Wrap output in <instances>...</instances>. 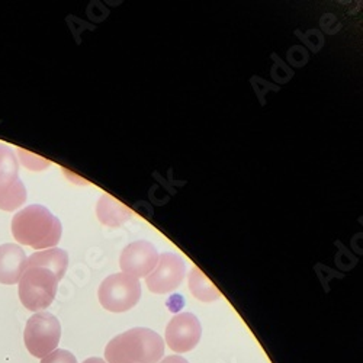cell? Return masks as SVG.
<instances>
[{"label": "cell", "mask_w": 363, "mask_h": 363, "mask_svg": "<svg viewBox=\"0 0 363 363\" xmlns=\"http://www.w3.org/2000/svg\"><path fill=\"white\" fill-rule=\"evenodd\" d=\"M11 227L18 243L35 250L57 246L63 231L60 220L41 205H29L19 211Z\"/></svg>", "instance_id": "1"}, {"label": "cell", "mask_w": 363, "mask_h": 363, "mask_svg": "<svg viewBox=\"0 0 363 363\" xmlns=\"http://www.w3.org/2000/svg\"><path fill=\"white\" fill-rule=\"evenodd\" d=\"M163 354V339L144 327L131 328L113 337L105 349L108 363H157Z\"/></svg>", "instance_id": "2"}, {"label": "cell", "mask_w": 363, "mask_h": 363, "mask_svg": "<svg viewBox=\"0 0 363 363\" xmlns=\"http://www.w3.org/2000/svg\"><path fill=\"white\" fill-rule=\"evenodd\" d=\"M60 278L48 267L26 266L19 279V299L29 311L48 308L57 295Z\"/></svg>", "instance_id": "3"}, {"label": "cell", "mask_w": 363, "mask_h": 363, "mask_svg": "<svg viewBox=\"0 0 363 363\" xmlns=\"http://www.w3.org/2000/svg\"><path fill=\"white\" fill-rule=\"evenodd\" d=\"M62 339V324L48 311H40L28 320L23 342L34 357L43 359L54 352Z\"/></svg>", "instance_id": "4"}, {"label": "cell", "mask_w": 363, "mask_h": 363, "mask_svg": "<svg viewBox=\"0 0 363 363\" xmlns=\"http://www.w3.org/2000/svg\"><path fill=\"white\" fill-rule=\"evenodd\" d=\"M101 306L111 313H125L137 306L141 296V285L137 278L127 274L108 277L98 291Z\"/></svg>", "instance_id": "5"}, {"label": "cell", "mask_w": 363, "mask_h": 363, "mask_svg": "<svg viewBox=\"0 0 363 363\" xmlns=\"http://www.w3.org/2000/svg\"><path fill=\"white\" fill-rule=\"evenodd\" d=\"M18 173L19 164L13 150L0 144V209L13 211L26 201V189Z\"/></svg>", "instance_id": "6"}, {"label": "cell", "mask_w": 363, "mask_h": 363, "mask_svg": "<svg viewBox=\"0 0 363 363\" xmlns=\"http://www.w3.org/2000/svg\"><path fill=\"white\" fill-rule=\"evenodd\" d=\"M186 274L185 262L174 253L166 252L159 256L156 267L151 274L145 277V284L148 289L155 294H167L174 291Z\"/></svg>", "instance_id": "7"}, {"label": "cell", "mask_w": 363, "mask_h": 363, "mask_svg": "<svg viewBox=\"0 0 363 363\" xmlns=\"http://www.w3.org/2000/svg\"><path fill=\"white\" fill-rule=\"evenodd\" d=\"M202 327L191 313L174 315L166 328V343L176 353H186L196 347L201 340Z\"/></svg>", "instance_id": "8"}, {"label": "cell", "mask_w": 363, "mask_h": 363, "mask_svg": "<svg viewBox=\"0 0 363 363\" xmlns=\"http://www.w3.org/2000/svg\"><path fill=\"white\" fill-rule=\"evenodd\" d=\"M159 262L157 249L148 241L138 240L128 245L119 257V266L124 274L134 278H144L151 274Z\"/></svg>", "instance_id": "9"}, {"label": "cell", "mask_w": 363, "mask_h": 363, "mask_svg": "<svg viewBox=\"0 0 363 363\" xmlns=\"http://www.w3.org/2000/svg\"><path fill=\"white\" fill-rule=\"evenodd\" d=\"M26 255L16 245L0 246V284H18L26 269Z\"/></svg>", "instance_id": "10"}, {"label": "cell", "mask_w": 363, "mask_h": 363, "mask_svg": "<svg viewBox=\"0 0 363 363\" xmlns=\"http://www.w3.org/2000/svg\"><path fill=\"white\" fill-rule=\"evenodd\" d=\"M96 216L104 225L116 228L131 218L133 211L121 201L105 194L98 201Z\"/></svg>", "instance_id": "11"}, {"label": "cell", "mask_w": 363, "mask_h": 363, "mask_svg": "<svg viewBox=\"0 0 363 363\" xmlns=\"http://www.w3.org/2000/svg\"><path fill=\"white\" fill-rule=\"evenodd\" d=\"M26 266L48 267L60 278V281H62L69 266V255L62 249L41 250L28 257Z\"/></svg>", "instance_id": "12"}, {"label": "cell", "mask_w": 363, "mask_h": 363, "mask_svg": "<svg viewBox=\"0 0 363 363\" xmlns=\"http://www.w3.org/2000/svg\"><path fill=\"white\" fill-rule=\"evenodd\" d=\"M189 289L192 295L202 302H213L221 296L218 288L206 278L198 266H194L189 274Z\"/></svg>", "instance_id": "13"}, {"label": "cell", "mask_w": 363, "mask_h": 363, "mask_svg": "<svg viewBox=\"0 0 363 363\" xmlns=\"http://www.w3.org/2000/svg\"><path fill=\"white\" fill-rule=\"evenodd\" d=\"M41 363H77V359L69 350L55 349L54 352L43 357Z\"/></svg>", "instance_id": "14"}, {"label": "cell", "mask_w": 363, "mask_h": 363, "mask_svg": "<svg viewBox=\"0 0 363 363\" xmlns=\"http://www.w3.org/2000/svg\"><path fill=\"white\" fill-rule=\"evenodd\" d=\"M160 363H189L185 357H182L179 354H173V356H167L164 357Z\"/></svg>", "instance_id": "15"}, {"label": "cell", "mask_w": 363, "mask_h": 363, "mask_svg": "<svg viewBox=\"0 0 363 363\" xmlns=\"http://www.w3.org/2000/svg\"><path fill=\"white\" fill-rule=\"evenodd\" d=\"M83 363H106V362L104 359H101V357H89Z\"/></svg>", "instance_id": "16"}]
</instances>
